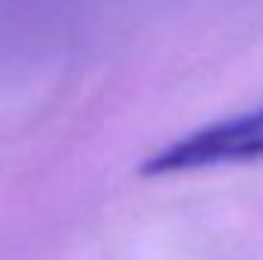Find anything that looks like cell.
Here are the masks:
<instances>
[{
  "label": "cell",
  "mask_w": 263,
  "mask_h": 260,
  "mask_svg": "<svg viewBox=\"0 0 263 260\" xmlns=\"http://www.w3.org/2000/svg\"><path fill=\"white\" fill-rule=\"evenodd\" d=\"M239 162H263V107L233 114L175 138L172 144L150 153L138 165V175L168 178Z\"/></svg>",
  "instance_id": "1"
}]
</instances>
